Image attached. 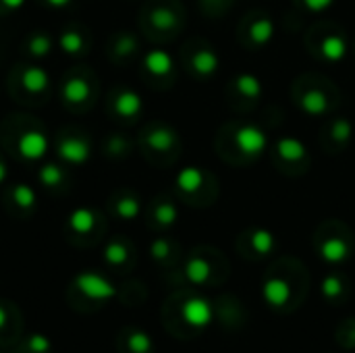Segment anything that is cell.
Masks as SVG:
<instances>
[{"label":"cell","instance_id":"obj_10","mask_svg":"<svg viewBox=\"0 0 355 353\" xmlns=\"http://www.w3.org/2000/svg\"><path fill=\"white\" fill-rule=\"evenodd\" d=\"M183 318H185V322L191 325V327H198V329L208 327L210 320H212V308H210V304H208L206 300H202V298H191V300H187L185 306H183Z\"/></svg>","mask_w":355,"mask_h":353},{"label":"cell","instance_id":"obj_5","mask_svg":"<svg viewBox=\"0 0 355 353\" xmlns=\"http://www.w3.org/2000/svg\"><path fill=\"white\" fill-rule=\"evenodd\" d=\"M92 154V146L85 137H60L58 141V156L67 162V164H83Z\"/></svg>","mask_w":355,"mask_h":353},{"label":"cell","instance_id":"obj_24","mask_svg":"<svg viewBox=\"0 0 355 353\" xmlns=\"http://www.w3.org/2000/svg\"><path fill=\"white\" fill-rule=\"evenodd\" d=\"M60 48L67 54H83V50H85V37H83V33L81 31H75V29L62 31V35H60Z\"/></svg>","mask_w":355,"mask_h":353},{"label":"cell","instance_id":"obj_21","mask_svg":"<svg viewBox=\"0 0 355 353\" xmlns=\"http://www.w3.org/2000/svg\"><path fill=\"white\" fill-rule=\"evenodd\" d=\"M275 35V25L268 17H258L248 29V37L254 46H264L272 40Z\"/></svg>","mask_w":355,"mask_h":353},{"label":"cell","instance_id":"obj_9","mask_svg":"<svg viewBox=\"0 0 355 353\" xmlns=\"http://www.w3.org/2000/svg\"><path fill=\"white\" fill-rule=\"evenodd\" d=\"M297 104H300V108H302L304 112H308L310 117L327 114L329 108H331L329 96L324 94V89H318V87L304 89V94L297 96Z\"/></svg>","mask_w":355,"mask_h":353},{"label":"cell","instance_id":"obj_14","mask_svg":"<svg viewBox=\"0 0 355 353\" xmlns=\"http://www.w3.org/2000/svg\"><path fill=\"white\" fill-rule=\"evenodd\" d=\"M262 295L266 300V304L275 306V308H281L289 302V295H291V289H289V283L283 281V279H268L262 287Z\"/></svg>","mask_w":355,"mask_h":353},{"label":"cell","instance_id":"obj_7","mask_svg":"<svg viewBox=\"0 0 355 353\" xmlns=\"http://www.w3.org/2000/svg\"><path fill=\"white\" fill-rule=\"evenodd\" d=\"M62 100L71 106H81L92 100V85L83 75H71L62 83Z\"/></svg>","mask_w":355,"mask_h":353},{"label":"cell","instance_id":"obj_38","mask_svg":"<svg viewBox=\"0 0 355 353\" xmlns=\"http://www.w3.org/2000/svg\"><path fill=\"white\" fill-rule=\"evenodd\" d=\"M333 4V0H304V6L310 8L312 12H320L324 8H329Z\"/></svg>","mask_w":355,"mask_h":353},{"label":"cell","instance_id":"obj_32","mask_svg":"<svg viewBox=\"0 0 355 353\" xmlns=\"http://www.w3.org/2000/svg\"><path fill=\"white\" fill-rule=\"evenodd\" d=\"M154 218L158 225L162 227H168L177 221V208L171 204V202H160L156 208H154Z\"/></svg>","mask_w":355,"mask_h":353},{"label":"cell","instance_id":"obj_37","mask_svg":"<svg viewBox=\"0 0 355 353\" xmlns=\"http://www.w3.org/2000/svg\"><path fill=\"white\" fill-rule=\"evenodd\" d=\"M150 252H152V256H154L156 260H164V258H168V254H171V246H168V241H164V239H156V241L152 243Z\"/></svg>","mask_w":355,"mask_h":353},{"label":"cell","instance_id":"obj_34","mask_svg":"<svg viewBox=\"0 0 355 353\" xmlns=\"http://www.w3.org/2000/svg\"><path fill=\"white\" fill-rule=\"evenodd\" d=\"M27 347L31 353H48L52 350V341L42 335V333H33L29 339H27Z\"/></svg>","mask_w":355,"mask_h":353},{"label":"cell","instance_id":"obj_1","mask_svg":"<svg viewBox=\"0 0 355 353\" xmlns=\"http://www.w3.org/2000/svg\"><path fill=\"white\" fill-rule=\"evenodd\" d=\"M237 150L248 156V158H258L266 148H268V137L266 133L256 127V125H241L233 133Z\"/></svg>","mask_w":355,"mask_h":353},{"label":"cell","instance_id":"obj_42","mask_svg":"<svg viewBox=\"0 0 355 353\" xmlns=\"http://www.w3.org/2000/svg\"><path fill=\"white\" fill-rule=\"evenodd\" d=\"M4 179H6V164L0 160V185L4 183Z\"/></svg>","mask_w":355,"mask_h":353},{"label":"cell","instance_id":"obj_41","mask_svg":"<svg viewBox=\"0 0 355 353\" xmlns=\"http://www.w3.org/2000/svg\"><path fill=\"white\" fill-rule=\"evenodd\" d=\"M6 322H8V312H6V310H4V308L0 306V329H2V327H4Z\"/></svg>","mask_w":355,"mask_h":353},{"label":"cell","instance_id":"obj_22","mask_svg":"<svg viewBox=\"0 0 355 353\" xmlns=\"http://www.w3.org/2000/svg\"><path fill=\"white\" fill-rule=\"evenodd\" d=\"M349 137H352V123L345 117H341V119L331 123V127L327 131V141H331L335 148L337 146L343 148L349 141Z\"/></svg>","mask_w":355,"mask_h":353},{"label":"cell","instance_id":"obj_3","mask_svg":"<svg viewBox=\"0 0 355 353\" xmlns=\"http://www.w3.org/2000/svg\"><path fill=\"white\" fill-rule=\"evenodd\" d=\"M275 156L281 166H308V148L295 137H283L275 146ZM304 171V169H302Z\"/></svg>","mask_w":355,"mask_h":353},{"label":"cell","instance_id":"obj_33","mask_svg":"<svg viewBox=\"0 0 355 353\" xmlns=\"http://www.w3.org/2000/svg\"><path fill=\"white\" fill-rule=\"evenodd\" d=\"M127 345H129V350L133 353H150V350H152V339H150L148 333L135 331V333L129 335Z\"/></svg>","mask_w":355,"mask_h":353},{"label":"cell","instance_id":"obj_13","mask_svg":"<svg viewBox=\"0 0 355 353\" xmlns=\"http://www.w3.org/2000/svg\"><path fill=\"white\" fill-rule=\"evenodd\" d=\"M148 21H150V25H152L156 31H160V33H171V31H175V29L179 27V23H181L179 15H177L171 6H158V8H154V10L150 12Z\"/></svg>","mask_w":355,"mask_h":353},{"label":"cell","instance_id":"obj_26","mask_svg":"<svg viewBox=\"0 0 355 353\" xmlns=\"http://www.w3.org/2000/svg\"><path fill=\"white\" fill-rule=\"evenodd\" d=\"M40 183L44 185V187H50V189H54V187H60L62 183H64V171L58 166V164H44L42 169H40Z\"/></svg>","mask_w":355,"mask_h":353},{"label":"cell","instance_id":"obj_23","mask_svg":"<svg viewBox=\"0 0 355 353\" xmlns=\"http://www.w3.org/2000/svg\"><path fill=\"white\" fill-rule=\"evenodd\" d=\"M185 277H187L193 285H202V283H206L208 277H210V264H208L206 260H202V258H193V260H189L187 266H185Z\"/></svg>","mask_w":355,"mask_h":353},{"label":"cell","instance_id":"obj_25","mask_svg":"<svg viewBox=\"0 0 355 353\" xmlns=\"http://www.w3.org/2000/svg\"><path fill=\"white\" fill-rule=\"evenodd\" d=\"M25 50H27V54H31V56H35V58H42V56L50 54V50H52V40H50L48 33H33V35H29Z\"/></svg>","mask_w":355,"mask_h":353},{"label":"cell","instance_id":"obj_6","mask_svg":"<svg viewBox=\"0 0 355 353\" xmlns=\"http://www.w3.org/2000/svg\"><path fill=\"white\" fill-rule=\"evenodd\" d=\"M17 150L27 160H40V158H44V154L48 150V139H46V135L42 131L29 129V131L19 135Z\"/></svg>","mask_w":355,"mask_h":353},{"label":"cell","instance_id":"obj_16","mask_svg":"<svg viewBox=\"0 0 355 353\" xmlns=\"http://www.w3.org/2000/svg\"><path fill=\"white\" fill-rule=\"evenodd\" d=\"M320 56L329 62H337V60H343L345 54H347V42L343 35L339 33H331L327 35L322 42H320Z\"/></svg>","mask_w":355,"mask_h":353},{"label":"cell","instance_id":"obj_40","mask_svg":"<svg viewBox=\"0 0 355 353\" xmlns=\"http://www.w3.org/2000/svg\"><path fill=\"white\" fill-rule=\"evenodd\" d=\"M50 6H56V8H62V6H67V4H71V0H46Z\"/></svg>","mask_w":355,"mask_h":353},{"label":"cell","instance_id":"obj_19","mask_svg":"<svg viewBox=\"0 0 355 353\" xmlns=\"http://www.w3.org/2000/svg\"><path fill=\"white\" fill-rule=\"evenodd\" d=\"M96 223H98V214L89 208H77L69 216V227L79 235L92 233L96 229Z\"/></svg>","mask_w":355,"mask_h":353},{"label":"cell","instance_id":"obj_28","mask_svg":"<svg viewBox=\"0 0 355 353\" xmlns=\"http://www.w3.org/2000/svg\"><path fill=\"white\" fill-rule=\"evenodd\" d=\"M137 52V40L133 33H121L116 35L114 40V46H112V54L116 58H129Z\"/></svg>","mask_w":355,"mask_h":353},{"label":"cell","instance_id":"obj_36","mask_svg":"<svg viewBox=\"0 0 355 353\" xmlns=\"http://www.w3.org/2000/svg\"><path fill=\"white\" fill-rule=\"evenodd\" d=\"M106 152L110 154V156H123V154H127L129 152V141L123 137V135H112L110 139H108V144H106Z\"/></svg>","mask_w":355,"mask_h":353},{"label":"cell","instance_id":"obj_8","mask_svg":"<svg viewBox=\"0 0 355 353\" xmlns=\"http://www.w3.org/2000/svg\"><path fill=\"white\" fill-rule=\"evenodd\" d=\"M141 96L133 89H121L112 98V110L125 121H135L141 114Z\"/></svg>","mask_w":355,"mask_h":353},{"label":"cell","instance_id":"obj_15","mask_svg":"<svg viewBox=\"0 0 355 353\" xmlns=\"http://www.w3.org/2000/svg\"><path fill=\"white\" fill-rule=\"evenodd\" d=\"M233 89L237 92V96H241V100H248V102H258L262 96V83L252 73H243V75L235 77Z\"/></svg>","mask_w":355,"mask_h":353},{"label":"cell","instance_id":"obj_29","mask_svg":"<svg viewBox=\"0 0 355 353\" xmlns=\"http://www.w3.org/2000/svg\"><path fill=\"white\" fill-rule=\"evenodd\" d=\"M141 206H139V200L135 196H123L116 200L114 204V212L123 218V221H133L137 214H139Z\"/></svg>","mask_w":355,"mask_h":353},{"label":"cell","instance_id":"obj_35","mask_svg":"<svg viewBox=\"0 0 355 353\" xmlns=\"http://www.w3.org/2000/svg\"><path fill=\"white\" fill-rule=\"evenodd\" d=\"M320 289H322V293L327 295V298H339L341 293H343V281L339 279V277H335V275H331V277H327L324 281H322V285H320Z\"/></svg>","mask_w":355,"mask_h":353},{"label":"cell","instance_id":"obj_31","mask_svg":"<svg viewBox=\"0 0 355 353\" xmlns=\"http://www.w3.org/2000/svg\"><path fill=\"white\" fill-rule=\"evenodd\" d=\"M252 248L260 254V256H266L268 252H272L275 248V237L270 231H264V229H258L252 233Z\"/></svg>","mask_w":355,"mask_h":353},{"label":"cell","instance_id":"obj_17","mask_svg":"<svg viewBox=\"0 0 355 353\" xmlns=\"http://www.w3.org/2000/svg\"><path fill=\"white\" fill-rule=\"evenodd\" d=\"M204 183L206 175L198 166H187L177 175V187L183 193H198L200 189H204Z\"/></svg>","mask_w":355,"mask_h":353},{"label":"cell","instance_id":"obj_39","mask_svg":"<svg viewBox=\"0 0 355 353\" xmlns=\"http://www.w3.org/2000/svg\"><path fill=\"white\" fill-rule=\"evenodd\" d=\"M6 8H21L25 4V0H0Z\"/></svg>","mask_w":355,"mask_h":353},{"label":"cell","instance_id":"obj_20","mask_svg":"<svg viewBox=\"0 0 355 353\" xmlns=\"http://www.w3.org/2000/svg\"><path fill=\"white\" fill-rule=\"evenodd\" d=\"M349 254H352V250L341 237H331L320 246V256L331 264H339V262L347 260Z\"/></svg>","mask_w":355,"mask_h":353},{"label":"cell","instance_id":"obj_12","mask_svg":"<svg viewBox=\"0 0 355 353\" xmlns=\"http://www.w3.org/2000/svg\"><path fill=\"white\" fill-rule=\"evenodd\" d=\"M144 67H146V71H148L150 75L162 79V77H168V75L173 73L175 62H173V58H171L168 52H164V50H152V52L146 54Z\"/></svg>","mask_w":355,"mask_h":353},{"label":"cell","instance_id":"obj_30","mask_svg":"<svg viewBox=\"0 0 355 353\" xmlns=\"http://www.w3.org/2000/svg\"><path fill=\"white\" fill-rule=\"evenodd\" d=\"M127 258H129V250H127V246L121 243V241H110V243L106 246V250H104V260H106L108 264H112V266L125 264Z\"/></svg>","mask_w":355,"mask_h":353},{"label":"cell","instance_id":"obj_27","mask_svg":"<svg viewBox=\"0 0 355 353\" xmlns=\"http://www.w3.org/2000/svg\"><path fill=\"white\" fill-rule=\"evenodd\" d=\"M10 198H12L15 206L21 210H31L35 206V191L25 183H17L10 191Z\"/></svg>","mask_w":355,"mask_h":353},{"label":"cell","instance_id":"obj_11","mask_svg":"<svg viewBox=\"0 0 355 353\" xmlns=\"http://www.w3.org/2000/svg\"><path fill=\"white\" fill-rule=\"evenodd\" d=\"M189 64H191V71L200 77H210L216 73L220 60L216 56V52L210 48V46H202L198 50L191 52V58H189Z\"/></svg>","mask_w":355,"mask_h":353},{"label":"cell","instance_id":"obj_2","mask_svg":"<svg viewBox=\"0 0 355 353\" xmlns=\"http://www.w3.org/2000/svg\"><path fill=\"white\" fill-rule=\"evenodd\" d=\"M75 287L94 302H106L116 295V287L96 273H79L75 277Z\"/></svg>","mask_w":355,"mask_h":353},{"label":"cell","instance_id":"obj_4","mask_svg":"<svg viewBox=\"0 0 355 353\" xmlns=\"http://www.w3.org/2000/svg\"><path fill=\"white\" fill-rule=\"evenodd\" d=\"M146 146L154 154H173L177 150V133L166 125H154L144 133Z\"/></svg>","mask_w":355,"mask_h":353},{"label":"cell","instance_id":"obj_18","mask_svg":"<svg viewBox=\"0 0 355 353\" xmlns=\"http://www.w3.org/2000/svg\"><path fill=\"white\" fill-rule=\"evenodd\" d=\"M21 85L23 89H27L29 94H42L48 89L50 85V77L46 75L44 69L40 67H27L21 75Z\"/></svg>","mask_w":355,"mask_h":353}]
</instances>
